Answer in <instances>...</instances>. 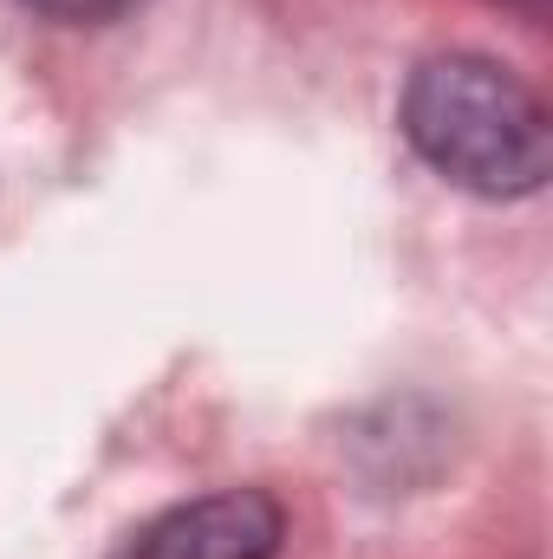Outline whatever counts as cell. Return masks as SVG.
Wrapping results in <instances>:
<instances>
[{
	"label": "cell",
	"instance_id": "cell-1",
	"mask_svg": "<svg viewBox=\"0 0 553 559\" xmlns=\"http://www.w3.org/2000/svg\"><path fill=\"white\" fill-rule=\"evenodd\" d=\"M404 138L416 156L475 195H534L553 163L548 105L475 52H443L404 85Z\"/></svg>",
	"mask_w": 553,
	"mask_h": 559
},
{
	"label": "cell",
	"instance_id": "cell-2",
	"mask_svg": "<svg viewBox=\"0 0 553 559\" xmlns=\"http://www.w3.org/2000/svg\"><path fill=\"white\" fill-rule=\"evenodd\" d=\"M280 527H286V514L274 495L228 488V495L189 501V508L163 514L156 527H143V540L125 559H274Z\"/></svg>",
	"mask_w": 553,
	"mask_h": 559
},
{
	"label": "cell",
	"instance_id": "cell-3",
	"mask_svg": "<svg viewBox=\"0 0 553 559\" xmlns=\"http://www.w3.org/2000/svg\"><path fill=\"white\" fill-rule=\"evenodd\" d=\"M33 7L46 20H59V26H111V20H125L143 0H33Z\"/></svg>",
	"mask_w": 553,
	"mask_h": 559
}]
</instances>
